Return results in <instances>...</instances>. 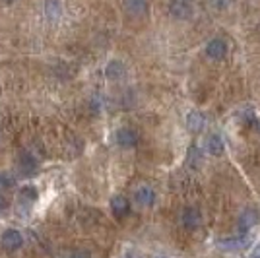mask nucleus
I'll list each match as a JSON object with an SVG mask.
<instances>
[{
    "instance_id": "f257e3e1",
    "label": "nucleus",
    "mask_w": 260,
    "mask_h": 258,
    "mask_svg": "<svg viewBox=\"0 0 260 258\" xmlns=\"http://www.w3.org/2000/svg\"><path fill=\"white\" fill-rule=\"evenodd\" d=\"M0 245L8 252H16V250H20L23 247V235L18 229H6L0 237Z\"/></svg>"
},
{
    "instance_id": "f03ea898",
    "label": "nucleus",
    "mask_w": 260,
    "mask_h": 258,
    "mask_svg": "<svg viewBox=\"0 0 260 258\" xmlns=\"http://www.w3.org/2000/svg\"><path fill=\"white\" fill-rule=\"evenodd\" d=\"M134 200L142 208H150V206L155 204V190H153L150 184H140L134 190Z\"/></svg>"
},
{
    "instance_id": "7ed1b4c3",
    "label": "nucleus",
    "mask_w": 260,
    "mask_h": 258,
    "mask_svg": "<svg viewBox=\"0 0 260 258\" xmlns=\"http://www.w3.org/2000/svg\"><path fill=\"white\" fill-rule=\"evenodd\" d=\"M169 14L177 20H188L192 16V4L188 0H171L169 2Z\"/></svg>"
},
{
    "instance_id": "20e7f679",
    "label": "nucleus",
    "mask_w": 260,
    "mask_h": 258,
    "mask_svg": "<svg viewBox=\"0 0 260 258\" xmlns=\"http://www.w3.org/2000/svg\"><path fill=\"white\" fill-rule=\"evenodd\" d=\"M115 140H117L120 148H134V146H138L140 136H138L136 130L132 128H119L117 134H115Z\"/></svg>"
},
{
    "instance_id": "39448f33",
    "label": "nucleus",
    "mask_w": 260,
    "mask_h": 258,
    "mask_svg": "<svg viewBox=\"0 0 260 258\" xmlns=\"http://www.w3.org/2000/svg\"><path fill=\"white\" fill-rule=\"evenodd\" d=\"M181 221H183L184 229L194 231L202 223V215H200V212L196 208H184L183 214H181Z\"/></svg>"
},
{
    "instance_id": "423d86ee",
    "label": "nucleus",
    "mask_w": 260,
    "mask_h": 258,
    "mask_svg": "<svg viewBox=\"0 0 260 258\" xmlns=\"http://www.w3.org/2000/svg\"><path fill=\"white\" fill-rule=\"evenodd\" d=\"M258 221H260V214L256 212V210L249 208V210H245L243 214L239 215V223H237L239 231H241V233H247V231L252 229Z\"/></svg>"
},
{
    "instance_id": "0eeeda50",
    "label": "nucleus",
    "mask_w": 260,
    "mask_h": 258,
    "mask_svg": "<svg viewBox=\"0 0 260 258\" xmlns=\"http://www.w3.org/2000/svg\"><path fill=\"white\" fill-rule=\"evenodd\" d=\"M206 54L212 60H221L228 54V43L223 39H212L206 45Z\"/></svg>"
},
{
    "instance_id": "6e6552de",
    "label": "nucleus",
    "mask_w": 260,
    "mask_h": 258,
    "mask_svg": "<svg viewBox=\"0 0 260 258\" xmlns=\"http://www.w3.org/2000/svg\"><path fill=\"white\" fill-rule=\"evenodd\" d=\"M111 210H113V215L119 217V219L126 217L130 212L128 198H126V196H120V194L113 196V198H111Z\"/></svg>"
},
{
    "instance_id": "1a4fd4ad",
    "label": "nucleus",
    "mask_w": 260,
    "mask_h": 258,
    "mask_svg": "<svg viewBox=\"0 0 260 258\" xmlns=\"http://www.w3.org/2000/svg\"><path fill=\"white\" fill-rule=\"evenodd\" d=\"M18 169H20L23 175H31V173L37 171V159H35V155H31L29 151L22 153L20 159H18Z\"/></svg>"
},
{
    "instance_id": "9d476101",
    "label": "nucleus",
    "mask_w": 260,
    "mask_h": 258,
    "mask_svg": "<svg viewBox=\"0 0 260 258\" xmlns=\"http://www.w3.org/2000/svg\"><path fill=\"white\" fill-rule=\"evenodd\" d=\"M124 10L134 18H140L148 12V0H124Z\"/></svg>"
},
{
    "instance_id": "9b49d317",
    "label": "nucleus",
    "mask_w": 260,
    "mask_h": 258,
    "mask_svg": "<svg viewBox=\"0 0 260 258\" xmlns=\"http://www.w3.org/2000/svg\"><path fill=\"white\" fill-rule=\"evenodd\" d=\"M206 150L210 155L219 157V155H223V151H225V144H223V140H221L217 134H212L206 140Z\"/></svg>"
},
{
    "instance_id": "f8f14e48",
    "label": "nucleus",
    "mask_w": 260,
    "mask_h": 258,
    "mask_svg": "<svg viewBox=\"0 0 260 258\" xmlns=\"http://www.w3.org/2000/svg\"><path fill=\"white\" fill-rule=\"evenodd\" d=\"M247 245H249V237L245 235V233L241 237H229V239L221 241V247L231 248V250H241V248H245Z\"/></svg>"
},
{
    "instance_id": "ddd939ff",
    "label": "nucleus",
    "mask_w": 260,
    "mask_h": 258,
    "mask_svg": "<svg viewBox=\"0 0 260 258\" xmlns=\"http://www.w3.org/2000/svg\"><path fill=\"white\" fill-rule=\"evenodd\" d=\"M202 124H204V117H202V113H198V111H190V113L186 115V128L190 130V132H200V130H202Z\"/></svg>"
},
{
    "instance_id": "4468645a",
    "label": "nucleus",
    "mask_w": 260,
    "mask_h": 258,
    "mask_svg": "<svg viewBox=\"0 0 260 258\" xmlns=\"http://www.w3.org/2000/svg\"><path fill=\"white\" fill-rule=\"evenodd\" d=\"M105 74H107L109 80H119L120 76L124 74V64L120 60H111L105 68Z\"/></svg>"
},
{
    "instance_id": "2eb2a0df",
    "label": "nucleus",
    "mask_w": 260,
    "mask_h": 258,
    "mask_svg": "<svg viewBox=\"0 0 260 258\" xmlns=\"http://www.w3.org/2000/svg\"><path fill=\"white\" fill-rule=\"evenodd\" d=\"M186 163H188V167H194V169H198V167L202 165V153H200V150H198L196 146H190V148H188Z\"/></svg>"
},
{
    "instance_id": "dca6fc26",
    "label": "nucleus",
    "mask_w": 260,
    "mask_h": 258,
    "mask_svg": "<svg viewBox=\"0 0 260 258\" xmlns=\"http://www.w3.org/2000/svg\"><path fill=\"white\" fill-rule=\"evenodd\" d=\"M37 196H39V192H37V188L31 186V184H25L23 188H20V198H22L23 202H27L29 206L33 202H37Z\"/></svg>"
},
{
    "instance_id": "f3484780",
    "label": "nucleus",
    "mask_w": 260,
    "mask_h": 258,
    "mask_svg": "<svg viewBox=\"0 0 260 258\" xmlns=\"http://www.w3.org/2000/svg\"><path fill=\"white\" fill-rule=\"evenodd\" d=\"M45 10H47V14L54 20V18H58V16H60V4H58V2H54V0H49V2H47V6H45Z\"/></svg>"
},
{
    "instance_id": "a211bd4d",
    "label": "nucleus",
    "mask_w": 260,
    "mask_h": 258,
    "mask_svg": "<svg viewBox=\"0 0 260 258\" xmlns=\"http://www.w3.org/2000/svg\"><path fill=\"white\" fill-rule=\"evenodd\" d=\"M10 188H12V181L6 175H0V196H4Z\"/></svg>"
},
{
    "instance_id": "6ab92c4d",
    "label": "nucleus",
    "mask_w": 260,
    "mask_h": 258,
    "mask_svg": "<svg viewBox=\"0 0 260 258\" xmlns=\"http://www.w3.org/2000/svg\"><path fill=\"white\" fill-rule=\"evenodd\" d=\"M210 2L214 4V8H217V10H223L229 4V0H210Z\"/></svg>"
},
{
    "instance_id": "aec40b11",
    "label": "nucleus",
    "mask_w": 260,
    "mask_h": 258,
    "mask_svg": "<svg viewBox=\"0 0 260 258\" xmlns=\"http://www.w3.org/2000/svg\"><path fill=\"white\" fill-rule=\"evenodd\" d=\"M249 258H260V245H256V247L250 250Z\"/></svg>"
},
{
    "instance_id": "412c9836",
    "label": "nucleus",
    "mask_w": 260,
    "mask_h": 258,
    "mask_svg": "<svg viewBox=\"0 0 260 258\" xmlns=\"http://www.w3.org/2000/svg\"><path fill=\"white\" fill-rule=\"evenodd\" d=\"M2 2H4V4H14L16 0H2Z\"/></svg>"
}]
</instances>
